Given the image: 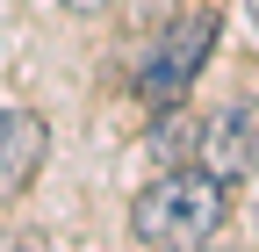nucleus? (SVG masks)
<instances>
[{"instance_id":"nucleus-1","label":"nucleus","mask_w":259,"mask_h":252,"mask_svg":"<svg viewBox=\"0 0 259 252\" xmlns=\"http://www.w3.org/2000/svg\"><path fill=\"white\" fill-rule=\"evenodd\" d=\"M216 224H223V180L216 173H166V180H151L137 202H130V238L137 245H166V252H180V245H202V238H216Z\"/></svg>"},{"instance_id":"nucleus-2","label":"nucleus","mask_w":259,"mask_h":252,"mask_svg":"<svg viewBox=\"0 0 259 252\" xmlns=\"http://www.w3.org/2000/svg\"><path fill=\"white\" fill-rule=\"evenodd\" d=\"M209 44H216V15H209V8H180V15L144 44V58H137V94H144V101H180V94L194 87V72H202Z\"/></svg>"},{"instance_id":"nucleus-3","label":"nucleus","mask_w":259,"mask_h":252,"mask_svg":"<svg viewBox=\"0 0 259 252\" xmlns=\"http://www.w3.org/2000/svg\"><path fill=\"white\" fill-rule=\"evenodd\" d=\"M194 166L216 173L223 187L259 173V101H231L194 130Z\"/></svg>"},{"instance_id":"nucleus-4","label":"nucleus","mask_w":259,"mask_h":252,"mask_svg":"<svg viewBox=\"0 0 259 252\" xmlns=\"http://www.w3.org/2000/svg\"><path fill=\"white\" fill-rule=\"evenodd\" d=\"M44 115H8V130H0V195H22L29 180L44 166Z\"/></svg>"},{"instance_id":"nucleus-5","label":"nucleus","mask_w":259,"mask_h":252,"mask_svg":"<svg viewBox=\"0 0 259 252\" xmlns=\"http://www.w3.org/2000/svg\"><path fill=\"white\" fill-rule=\"evenodd\" d=\"M65 8H72V15H94V8H108V0H65Z\"/></svg>"},{"instance_id":"nucleus-6","label":"nucleus","mask_w":259,"mask_h":252,"mask_svg":"<svg viewBox=\"0 0 259 252\" xmlns=\"http://www.w3.org/2000/svg\"><path fill=\"white\" fill-rule=\"evenodd\" d=\"M245 22H252V29H259V0H245Z\"/></svg>"},{"instance_id":"nucleus-7","label":"nucleus","mask_w":259,"mask_h":252,"mask_svg":"<svg viewBox=\"0 0 259 252\" xmlns=\"http://www.w3.org/2000/svg\"><path fill=\"white\" fill-rule=\"evenodd\" d=\"M0 130H8V108H0Z\"/></svg>"}]
</instances>
